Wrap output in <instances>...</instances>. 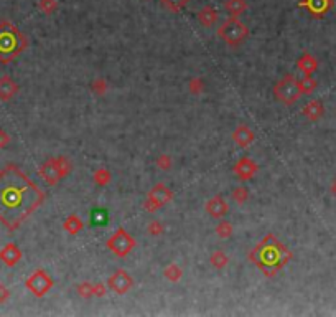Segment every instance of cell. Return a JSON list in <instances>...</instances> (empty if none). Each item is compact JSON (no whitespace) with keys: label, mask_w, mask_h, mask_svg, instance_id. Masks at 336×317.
Returning <instances> with one entry per match:
<instances>
[{"label":"cell","mask_w":336,"mask_h":317,"mask_svg":"<svg viewBox=\"0 0 336 317\" xmlns=\"http://www.w3.org/2000/svg\"><path fill=\"white\" fill-rule=\"evenodd\" d=\"M211 264L214 266L216 269H222L226 268L228 263H229V258L226 256V253L224 251H214L213 254H211Z\"/></svg>","instance_id":"cell-24"},{"label":"cell","mask_w":336,"mask_h":317,"mask_svg":"<svg viewBox=\"0 0 336 317\" xmlns=\"http://www.w3.org/2000/svg\"><path fill=\"white\" fill-rule=\"evenodd\" d=\"M0 172H2V170H0Z\"/></svg>","instance_id":"cell-41"},{"label":"cell","mask_w":336,"mask_h":317,"mask_svg":"<svg viewBox=\"0 0 336 317\" xmlns=\"http://www.w3.org/2000/svg\"><path fill=\"white\" fill-rule=\"evenodd\" d=\"M94 182L97 185H101V187H104V185H107L110 182V172L107 169H101L97 170L94 173Z\"/></svg>","instance_id":"cell-30"},{"label":"cell","mask_w":336,"mask_h":317,"mask_svg":"<svg viewBox=\"0 0 336 317\" xmlns=\"http://www.w3.org/2000/svg\"><path fill=\"white\" fill-rule=\"evenodd\" d=\"M40 177L45 180L48 185H56L61 180L60 177V172L56 169V162L54 159H49L46 160L45 164L40 167Z\"/></svg>","instance_id":"cell-14"},{"label":"cell","mask_w":336,"mask_h":317,"mask_svg":"<svg viewBox=\"0 0 336 317\" xmlns=\"http://www.w3.org/2000/svg\"><path fill=\"white\" fill-rule=\"evenodd\" d=\"M216 233L221 238H229L233 235V225L231 221H219V225L216 227Z\"/></svg>","instance_id":"cell-29"},{"label":"cell","mask_w":336,"mask_h":317,"mask_svg":"<svg viewBox=\"0 0 336 317\" xmlns=\"http://www.w3.org/2000/svg\"><path fill=\"white\" fill-rule=\"evenodd\" d=\"M54 162H56V169H58L60 177H61V178H65V177L70 175V172H71V164H70V160L65 159V157H56V159H54Z\"/></svg>","instance_id":"cell-26"},{"label":"cell","mask_w":336,"mask_h":317,"mask_svg":"<svg viewBox=\"0 0 336 317\" xmlns=\"http://www.w3.org/2000/svg\"><path fill=\"white\" fill-rule=\"evenodd\" d=\"M298 89H300L302 95H310L316 89V81L312 76H303L300 81H298Z\"/></svg>","instance_id":"cell-23"},{"label":"cell","mask_w":336,"mask_h":317,"mask_svg":"<svg viewBox=\"0 0 336 317\" xmlns=\"http://www.w3.org/2000/svg\"><path fill=\"white\" fill-rule=\"evenodd\" d=\"M10 297V291L5 288L4 284H0V304H4Z\"/></svg>","instance_id":"cell-38"},{"label":"cell","mask_w":336,"mask_h":317,"mask_svg":"<svg viewBox=\"0 0 336 317\" xmlns=\"http://www.w3.org/2000/svg\"><path fill=\"white\" fill-rule=\"evenodd\" d=\"M135 240L134 236L127 233L124 228H117L114 235L107 240V248L116 254L117 258H126L129 253H132L135 248Z\"/></svg>","instance_id":"cell-6"},{"label":"cell","mask_w":336,"mask_h":317,"mask_svg":"<svg viewBox=\"0 0 336 317\" xmlns=\"http://www.w3.org/2000/svg\"><path fill=\"white\" fill-rule=\"evenodd\" d=\"M148 233L155 235V236L163 233V227H161V223L160 221H152L150 225H148Z\"/></svg>","instance_id":"cell-36"},{"label":"cell","mask_w":336,"mask_h":317,"mask_svg":"<svg viewBox=\"0 0 336 317\" xmlns=\"http://www.w3.org/2000/svg\"><path fill=\"white\" fill-rule=\"evenodd\" d=\"M91 89L94 91L97 96H102L105 95V91H107V83H105V79H96V81L92 83Z\"/></svg>","instance_id":"cell-32"},{"label":"cell","mask_w":336,"mask_h":317,"mask_svg":"<svg viewBox=\"0 0 336 317\" xmlns=\"http://www.w3.org/2000/svg\"><path fill=\"white\" fill-rule=\"evenodd\" d=\"M25 286H27V289L33 296L43 297V296H46L49 293V289L54 286V281L46 271L36 269L35 273H32V275L28 276V279L25 281Z\"/></svg>","instance_id":"cell-7"},{"label":"cell","mask_w":336,"mask_h":317,"mask_svg":"<svg viewBox=\"0 0 336 317\" xmlns=\"http://www.w3.org/2000/svg\"><path fill=\"white\" fill-rule=\"evenodd\" d=\"M10 142V138L9 134L5 132V130H0V147H5Z\"/></svg>","instance_id":"cell-39"},{"label":"cell","mask_w":336,"mask_h":317,"mask_svg":"<svg viewBox=\"0 0 336 317\" xmlns=\"http://www.w3.org/2000/svg\"><path fill=\"white\" fill-rule=\"evenodd\" d=\"M107 286H109V289L112 291V293L126 294V293H129V289L134 286V279H132V276H130L127 271L117 269L114 275H110L109 281H107Z\"/></svg>","instance_id":"cell-9"},{"label":"cell","mask_w":336,"mask_h":317,"mask_svg":"<svg viewBox=\"0 0 336 317\" xmlns=\"http://www.w3.org/2000/svg\"><path fill=\"white\" fill-rule=\"evenodd\" d=\"M298 7L307 9L313 17H323L333 7V0H302L298 2Z\"/></svg>","instance_id":"cell-11"},{"label":"cell","mask_w":336,"mask_h":317,"mask_svg":"<svg viewBox=\"0 0 336 317\" xmlns=\"http://www.w3.org/2000/svg\"><path fill=\"white\" fill-rule=\"evenodd\" d=\"M233 141L238 144L239 147H249L252 144L254 141H256V134H254V130L247 126H239L238 129L233 132Z\"/></svg>","instance_id":"cell-15"},{"label":"cell","mask_w":336,"mask_h":317,"mask_svg":"<svg viewBox=\"0 0 336 317\" xmlns=\"http://www.w3.org/2000/svg\"><path fill=\"white\" fill-rule=\"evenodd\" d=\"M217 17L219 15H217L216 9L211 7V5H204V7L198 12V20H200V23L206 28L214 27V23L217 22Z\"/></svg>","instance_id":"cell-17"},{"label":"cell","mask_w":336,"mask_h":317,"mask_svg":"<svg viewBox=\"0 0 336 317\" xmlns=\"http://www.w3.org/2000/svg\"><path fill=\"white\" fill-rule=\"evenodd\" d=\"M224 7L231 14V17H239L247 10V2L246 0H226Z\"/></svg>","instance_id":"cell-21"},{"label":"cell","mask_w":336,"mask_h":317,"mask_svg":"<svg viewBox=\"0 0 336 317\" xmlns=\"http://www.w3.org/2000/svg\"><path fill=\"white\" fill-rule=\"evenodd\" d=\"M157 165L160 167L161 170H168L172 167V159H170V155H166V154H161L160 157L157 159Z\"/></svg>","instance_id":"cell-34"},{"label":"cell","mask_w":336,"mask_h":317,"mask_svg":"<svg viewBox=\"0 0 336 317\" xmlns=\"http://www.w3.org/2000/svg\"><path fill=\"white\" fill-rule=\"evenodd\" d=\"M45 202V194L15 165L0 172V223L14 232Z\"/></svg>","instance_id":"cell-1"},{"label":"cell","mask_w":336,"mask_h":317,"mask_svg":"<svg viewBox=\"0 0 336 317\" xmlns=\"http://www.w3.org/2000/svg\"><path fill=\"white\" fill-rule=\"evenodd\" d=\"M173 200V192L166 187L163 182L155 184L152 190L148 192L147 200H145V208L148 211H157L161 207H165L168 202Z\"/></svg>","instance_id":"cell-8"},{"label":"cell","mask_w":336,"mask_h":317,"mask_svg":"<svg viewBox=\"0 0 336 317\" xmlns=\"http://www.w3.org/2000/svg\"><path fill=\"white\" fill-rule=\"evenodd\" d=\"M18 93L17 83L10 76H0V101H10Z\"/></svg>","instance_id":"cell-16"},{"label":"cell","mask_w":336,"mask_h":317,"mask_svg":"<svg viewBox=\"0 0 336 317\" xmlns=\"http://www.w3.org/2000/svg\"><path fill=\"white\" fill-rule=\"evenodd\" d=\"M331 192H333V195H336V180L331 184Z\"/></svg>","instance_id":"cell-40"},{"label":"cell","mask_w":336,"mask_h":317,"mask_svg":"<svg viewBox=\"0 0 336 317\" xmlns=\"http://www.w3.org/2000/svg\"><path fill=\"white\" fill-rule=\"evenodd\" d=\"M38 7H40V10L43 12V14L51 15L56 12V9H58V0H40Z\"/></svg>","instance_id":"cell-27"},{"label":"cell","mask_w":336,"mask_h":317,"mask_svg":"<svg viewBox=\"0 0 336 317\" xmlns=\"http://www.w3.org/2000/svg\"><path fill=\"white\" fill-rule=\"evenodd\" d=\"M160 2L168 12H172V14H180V12L188 5L190 0H160Z\"/></svg>","instance_id":"cell-22"},{"label":"cell","mask_w":336,"mask_h":317,"mask_svg":"<svg viewBox=\"0 0 336 317\" xmlns=\"http://www.w3.org/2000/svg\"><path fill=\"white\" fill-rule=\"evenodd\" d=\"M20 259H22V251L20 248L14 243L5 245L2 250H0V261H2L4 264H7L9 268H14Z\"/></svg>","instance_id":"cell-13"},{"label":"cell","mask_w":336,"mask_h":317,"mask_svg":"<svg viewBox=\"0 0 336 317\" xmlns=\"http://www.w3.org/2000/svg\"><path fill=\"white\" fill-rule=\"evenodd\" d=\"M63 228H65L66 233L76 235V233H79L81 230L84 228V223H83V220H81L78 215H70V216H68V218L65 220Z\"/></svg>","instance_id":"cell-20"},{"label":"cell","mask_w":336,"mask_h":317,"mask_svg":"<svg viewBox=\"0 0 336 317\" xmlns=\"http://www.w3.org/2000/svg\"><path fill=\"white\" fill-rule=\"evenodd\" d=\"M233 172L236 173V177L242 182H247V180L254 178V175L259 172V165L256 162H252L249 157H242L238 160V164L234 165Z\"/></svg>","instance_id":"cell-10"},{"label":"cell","mask_w":336,"mask_h":317,"mask_svg":"<svg viewBox=\"0 0 336 317\" xmlns=\"http://www.w3.org/2000/svg\"><path fill=\"white\" fill-rule=\"evenodd\" d=\"M325 113V108H323V104L320 101H310L305 104V108L302 111V114L305 117H308L310 121H318L320 117Z\"/></svg>","instance_id":"cell-19"},{"label":"cell","mask_w":336,"mask_h":317,"mask_svg":"<svg viewBox=\"0 0 336 317\" xmlns=\"http://www.w3.org/2000/svg\"><path fill=\"white\" fill-rule=\"evenodd\" d=\"M27 36L14 23L7 20L0 22V61L2 63H9L17 58L27 48Z\"/></svg>","instance_id":"cell-3"},{"label":"cell","mask_w":336,"mask_h":317,"mask_svg":"<svg viewBox=\"0 0 336 317\" xmlns=\"http://www.w3.org/2000/svg\"><path fill=\"white\" fill-rule=\"evenodd\" d=\"M78 294L84 299H89L91 296H94V284H91L89 281H83L78 286Z\"/></svg>","instance_id":"cell-28"},{"label":"cell","mask_w":336,"mask_h":317,"mask_svg":"<svg viewBox=\"0 0 336 317\" xmlns=\"http://www.w3.org/2000/svg\"><path fill=\"white\" fill-rule=\"evenodd\" d=\"M206 211L209 213L211 218L221 220L224 215L229 211V205L226 203V200L221 195H214L213 198H209L206 203Z\"/></svg>","instance_id":"cell-12"},{"label":"cell","mask_w":336,"mask_h":317,"mask_svg":"<svg viewBox=\"0 0 336 317\" xmlns=\"http://www.w3.org/2000/svg\"><path fill=\"white\" fill-rule=\"evenodd\" d=\"M231 197H233L234 200L238 202L239 205H242V203H244V202L247 200L249 192H247V189H246V187H238V189H234V190H233Z\"/></svg>","instance_id":"cell-31"},{"label":"cell","mask_w":336,"mask_h":317,"mask_svg":"<svg viewBox=\"0 0 336 317\" xmlns=\"http://www.w3.org/2000/svg\"><path fill=\"white\" fill-rule=\"evenodd\" d=\"M203 89H204V83L200 78H193L190 81V91L193 93V95H201Z\"/></svg>","instance_id":"cell-33"},{"label":"cell","mask_w":336,"mask_h":317,"mask_svg":"<svg viewBox=\"0 0 336 317\" xmlns=\"http://www.w3.org/2000/svg\"><path fill=\"white\" fill-rule=\"evenodd\" d=\"M217 36L228 45H239L249 36V28L242 23L238 17H229L219 28H217Z\"/></svg>","instance_id":"cell-4"},{"label":"cell","mask_w":336,"mask_h":317,"mask_svg":"<svg viewBox=\"0 0 336 317\" xmlns=\"http://www.w3.org/2000/svg\"><path fill=\"white\" fill-rule=\"evenodd\" d=\"M105 221H107V213L105 211H94L92 213V223L94 225H102Z\"/></svg>","instance_id":"cell-35"},{"label":"cell","mask_w":336,"mask_h":317,"mask_svg":"<svg viewBox=\"0 0 336 317\" xmlns=\"http://www.w3.org/2000/svg\"><path fill=\"white\" fill-rule=\"evenodd\" d=\"M105 293H107V288H105V286H104L102 283L94 284V296L102 297V296H105Z\"/></svg>","instance_id":"cell-37"},{"label":"cell","mask_w":336,"mask_h":317,"mask_svg":"<svg viewBox=\"0 0 336 317\" xmlns=\"http://www.w3.org/2000/svg\"><path fill=\"white\" fill-rule=\"evenodd\" d=\"M163 275H165V278L168 279V281L177 283V281H180V279H182L183 271H182V268H180L178 264H170V266H168V268L163 271Z\"/></svg>","instance_id":"cell-25"},{"label":"cell","mask_w":336,"mask_h":317,"mask_svg":"<svg viewBox=\"0 0 336 317\" xmlns=\"http://www.w3.org/2000/svg\"><path fill=\"white\" fill-rule=\"evenodd\" d=\"M249 259L264 273L267 278L275 276L292 259V253L287 246L280 243V240L273 233L265 235L262 241L249 253Z\"/></svg>","instance_id":"cell-2"},{"label":"cell","mask_w":336,"mask_h":317,"mask_svg":"<svg viewBox=\"0 0 336 317\" xmlns=\"http://www.w3.org/2000/svg\"><path fill=\"white\" fill-rule=\"evenodd\" d=\"M273 95L277 96L278 101H282L284 104L292 106L297 103V99L300 98V89H298V81L294 74H285V76L280 79L273 88Z\"/></svg>","instance_id":"cell-5"},{"label":"cell","mask_w":336,"mask_h":317,"mask_svg":"<svg viewBox=\"0 0 336 317\" xmlns=\"http://www.w3.org/2000/svg\"><path fill=\"white\" fill-rule=\"evenodd\" d=\"M297 66H298V70L303 71L305 76H312V74L318 70V61H316V58H313L312 55L305 53L302 58H298Z\"/></svg>","instance_id":"cell-18"}]
</instances>
